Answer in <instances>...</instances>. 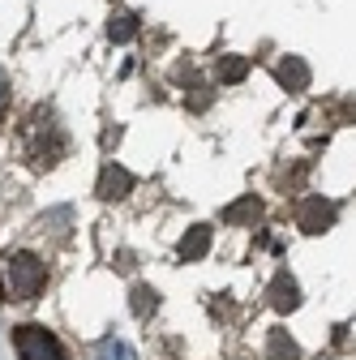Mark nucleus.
<instances>
[{"label":"nucleus","mask_w":356,"mask_h":360,"mask_svg":"<svg viewBox=\"0 0 356 360\" xmlns=\"http://www.w3.org/2000/svg\"><path fill=\"white\" fill-rule=\"evenodd\" d=\"M91 360H133V347L116 335H103L95 347H91Z\"/></svg>","instance_id":"obj_10"},{"label":"nucleus","mask_w":356,"mask_h":360,"mask_svg":"<svg viewBox=\"0 0 356 360\" xmlns=\"http://www.w3.org/2000/svg\"><path fill=\"white\" fill-rule=\"evenodd\" d=\"M133 34H138V18H133L129 9H116V13L108 18V39H112V43H129Z\"/></svg>","instance_id":"obj_11"},{"label":"nucleus","mask_w":356,"mask_h":360,"mask_svg":"<svg viewBox=\"0 0 356 360\" xmlns=\"http://www.w3.org/2000/svg\"><path fill=\"white\" fill-rule=\"evenodd\" d=\"M309 65L300 60V56H284L279 65H275V82L288 90V95H300V90H309Z\"/></svg>","instance_id":"obj_6"},{"label":"nucleus","mask_w":356,"mask_h":360,"mask_svg":"<svg viewBox=\"0 0 356 360\" xmlns=\"http://www.w3.org/2000/svg\"><path fill=\"white\" fill-rule=\"evenodd\" d=\"M95 193H99L103 202H120V198H129V193H133V176H129L120 163H103Z\"/></svg>","instance_id":"obj_5"},{"label":"nucleus","mask_w":356,"mask_h":360,"mask_svg":"<svg viewBox=\"0 0 356 360\" xmlns=\"http://www.w3.org/2000/svg\"><path fill=\"white\" fill-rule=\"evenodd\" d=\"M262 214V202L249 193V198H241V202H232L228 210H224V223H232V228H236V223H253Z\"/></svg>","instance_id":"obj_12"},{"label":"nucleus","mask_w":356,"mask_h":360,"mask_svg":"<svg viewBox=\"0 0 356 360\" xmlns=\"http://www.w3.org/2000/svg\"><path fill=\"white\" fill-rule=\"evenodd\" d=\"M271 304H275L279 313H292V309L300 304V288H296V279L288 275V270H279V275L271 279Z\"/></svg>","instance_id":"obj_8"},{"label":"nucleus","mask_w":356,"mask_h":360,"mask_svg":"<svg viewBox=\"0 0 356 360\" xmlns=\"http://www.w3.org/2000/svg\"><path fill=\"white\" fill-rule=\"evenodd\" d=\"M206 103H210V86H206V82H189V108L202 112Z\"/></svg>","instance_id":"obj_15"},{"label":"nucleus","mask_w":356,"mask_h":360,"mask_svg":"<svg viewBox=\"0 0 356 360\" xmlns=\"http://www.w3.org/2000/svg\"><path fill=\"white\" fill-rule=\"evenodd\" d=\"M129 304H133V313H138V318H151V313L159 309V292L146 288V283H138V288L129 292Z\"/></svg>","instance_id":"obj_14"},{"label":"nucleus","mask_w":356,"mask_h":360,"mask_svg":"<svg viewBox=\"0 0 356 360\" xmlns=\"http://www.w3.org/2000/svg\"><path fill=\"white\" fill-rule=\"evenodd\" d=\"M18 150H22V159L30 163V167H56L61 159H65V150H69V138H65V129H61V120H56V112L52 108H34L30 116H26V124L18 129Z\"/></svg>","instance_id":"obj_1"},{"label":"nucleus","mask_w":356,"mask_h":360,"mask_svg":"<svg viewBox=\"0 0 356 360\" xmlns=\"http://www.w3.org/2000/svg\"><path fill=\"white\" fill-rule=\"evenodd\" d=\"M9 95H13V86H9V73L0 69V120L9 116Z\"/></svg>","instance_id":"obj_16"},{"label":"nucleus","mask_w":356,"mask_h":360,"mask_svg":"<svg viewBox=\"0 0 356 360\" xmlns=\"http://www.w3.org/2000/svg\"><path fill=\"white\" fill-rule=\"evenodd\" d=\"M0 300H5V283H0Z\"/></svg>","instance_id":"obj_17"},{"label":"nucleus","mask_w":356,"mask_h":360,"mask_svg":"<svg viewBox=\"0 0 356 360\" xmlns=\"http://www.w3.org/2000/svg\"><path fill=\"white\" fill-rule=\"evenodd\" d=\"M219 82L224 86H236V82H245V73H249V56H219Z\"/></svg>","instance_id":"obj_13"},{"label":"nucleus","mask_w":356,"mask_h":360,"mask_svg":"<svg viewBox=\"0 0 356 360\" xmlns=\"http://www.w3.org/2000/svg\"><path fill=\"white\" fill-rule=\"evenodd\" d=\"M266 360H300V347L288 330H271V339H266Z\"/></svg>","instance_id":"obj_9"},{"label":"nucleus","mask_w":356,"mask_h":360,"mask_svg":"<svg viewBox=\"0 0 356 360\" xmlns=\"http://www.w3.org/2000/svg\"><path fill=\"white\" fill-rule=\"evenodd\" d=\"M48 283V262H39L34 253H13L9 257V292L13 300H34Z\"/></svg>","instance_id":"obj_2"},{"label":"nucleus","mask_w":356,"mask_h":360,"mask_svg":"<svg viewBox=\"0 0 356 360\" xmlns=\"http://www.w3.org/2000/svg\"><path fill=\"white\" fill-rule=\"evenodd\" d=\"M176 253H181V262H202L210 253V228L206 223H198V228H189L181 236V245H176Z\"/></svg>","instance_id":"obj_7"},{"label":"nucleus","mask_w":356,"mask_h":360,"mask_svg":"<svg viewBox=\"0 0 356 360\" xmlns=\"http://www.w3.org/2000/svg\"><path fill=\"white\" fill-rule=\"evenodd\" d=\"M13 343H18L22 360H69V352L61 347V339L52 330H43V326H18Z\"/></svg>","instance_id":"obj_3"},{"label":"nucleus","mask_w":356,"mask_h":360,"mask_svg":"<svg viewBox=\"0 0 356 360\" xmlns=\"http://www.w3.org/2000/svg\"><path fill=\"white\" fill-rule=\"evenodd\" d=\"M335 202H326V198H305L300 202V210H296V223L309 232V236H318V232H326V228H335Z\"/></svg>","instance_id":"obj_4"}]
</instances>
